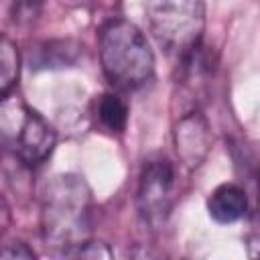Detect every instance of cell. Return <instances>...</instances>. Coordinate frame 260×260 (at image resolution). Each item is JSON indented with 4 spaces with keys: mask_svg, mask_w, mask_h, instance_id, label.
Instances as JSON below:
<instances>
[{
    "mask_svg": "<svg viewBox=\"0 0 260 260\" xmlns=\"http://www.w3.org/2000/svg\"><path fill=\"white\" fill-rule=\"evenodd\" d=\"M98 53L106 79L118 89H138L154 75L150 45L142 30L126 18H114L102 24Z\"/></svg>",
    "mask_w": 260,
    "mask_h": 260,
    "instance_id": "2",
    "label": "cell"
},
{
    "mask_svg": "<svg viewBox=\"0 0 260 260\" xmlns=\"http://www.w3.org/2000/svg\"><path fill=\"white\" fill-rule=\"evenodd\" d=\"M39 0H18V4H16V20H30V18H35V14L39 12V10H35L32 8V4H37Z\"/></svg>",
    "mask_w": 260,
    "mask_h": 260,
    "instance_id": "11",
    "label": "cell"
},
{
    "mask_svg": "<svg viewBox=\"0 0 260 260\" xmlns=\"http://www.w3.org/2000/svg\"><path fill=\"white\" fill-rule=\"evenodd\" d=\"M100 124L110 132H122L128 124V106L116 93H104L95 108Z\"/></svg>",
    "mask_w": 260,
    "mask_h": 260,
    "instance_id": "9",
    "label": "cell"
},
{
    "mask_svg": "<svg viewBox=\"0 0 260 260\" xmlns=\"http://www.w3.org/2000/svg\"><path fill=\"white\" fill-rule=\"evenodd\" d=\"M0 256L2 258H35V252L22 242H12L0 248Z\"/></svg>",
    "mask_w": 260,
    "mask_h": 260,
    "instance_id": "10",
    "label": "cell"
},
{
    "mask_svg": "<svg viewBox=\"0 0 260 260\" xmlns=\"http://www.w3.org/2000/svg\"><path fill=\"white\" fill-rule=\"evenodd\" d=\"M173 191H175L173 165L162 156L144 160L138 181L136 203L142 221L148 223L152 230L165 225L173 209Z\"/></svg>",
    "mask_w": 260,
    "mask_h": 260,
    "instance_id": "5",
    "label": "cell"
},
{
    "mask_svg": "<svg viewBox=\"0 0 260 260\" xmlns=\"http://www.w3.org/2000/svg\"><path fill=\"white\" fill-rule=\"evenodd\" d=\"M209 217L217 223H234L248 211V195L236 183L217 185L207 197Z\"/></svg>",
    "mask_w": 260,
    "mask_h": 260,
    "instance_id": "7",
    "label": "cell"
},
{
    "mask_svg": "<svg viewBox=\"0 0 260 260\" xmlns=\"http://www.w3.org/2000/svg\"><path fill=\"white\" fill-rule=\"evenodd\" d=\"M144 10L152 37L181 63L201 47L205 26L201 0H146Z\"/></svg>",
    "mask_w": 260,
    "mask_h": 260,
    "instance_id": "4",
    "label": "cell"
},
{
    "mask_svg": "<svg viewBox=\"0 0 260 260\" xmlns=\"http://www.w3.org/2000/svg\"><path fill=\"white\" fill-rule=\"evenodd\" d=\"M209 126L201 112L185 114L175 126V150L183 165L197 167L209 150Z\"/></svg>",
    "mask_w": 260,
    "mask_h": 260,
    "instance_id": "6",
    "label": "cell"
},
{
    "mask_svg": "<svg viewBox=\"0 0 260 260\" xmlns=\"http://www.w3.org/2000/svg\"><path fill=\"white\" fill-rule=\"evenodd\" d=\"M20 75V53L18 47L0 32V100L10 95Z\"/></svg>",
    "mask_w": 260,
    "mask_h": 260,
    "instance_id": "8",
    "label": "cell"
},
{
    "mask_svg": "<svg viewBox=\"0 0 260 260\" xmlns=\"http://www.w3.org/2000/svg\"><path fill=\"white\" fill-rule=\"evenodd\" d=\"M41 232L49 248L71 256L91 236V191L79 175L49 179L41 203Z\"/></svg>",
    "mask_w": 260,
    "mask_h": 260,
    "instance_id": "1",
    "label": "cell"
},
{
    "mask_svg": "<svg viewBox=\"0 0 260 260\" xmlns=\"http://www.w3.org/2000/svg\"><path fill=\"white\" fill-rule=\"evenodd\" d=\"M57 142L53 126L22 100H0V148L26 167L43 165Z\"/></svg>",
    "mask_w": 260,
    "mask_h": 260,
    "instance_id": "3",
    "label": "cell"
}]
</instances>
